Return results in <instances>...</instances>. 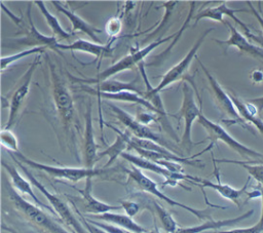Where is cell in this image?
<instances>
[{
    "instance_id": "obj_19",
    "label": "cell",
    "mask_w": 263,
    "mask_h": 233,
    "mask_svg": "<svg viewBox=\"0 0 263 233\" xmlns=\"http://www.w3.org/2000/svg\"><path fill=\"white\" fill-rule=\"evenodd\" d=\"M242 11L249 12L248 9H232V8H229L226 5L225 2H222L220 5H218L216 7H209V8H205L203 10H200L199 12H197L196 15L193 16V20L195 21V23H197L202 18H210V20H214V21L225 24V22L223 21V15H228L235 23H237L241 27V29L243 30L245 33H248L251 30L248 28V26L245 23H242L239 18H237L235 16L236 12H242Z\"/></svg>"
},
{
    "instance_id": "obj_22",
    "label": "cell",
    "mask_w": 263,
    "mask_h": 233,
    "mask_svg": "<svg viewBox=\"0 0 263 233\" xmlns=\"http://www.w3.org/2000/svg\"><path fill=\"white\" fill-rule=\"evenodd\" d=\"M50 3L54 6V8L58 11H60L61 13L65 14L68 17V20L70 21V23L72 25V31L73 32H77V31L82 32L85 35H87L88 37H90L93 40L95 43H98V42L100 43V39L98 38L97 34L101 33V30L92 27L91 25L86 23L84 20H82L79 15H77L75 12L67 9L65 6H63L61 4L60 1H51Z\"/></svg>"
},
{
    "instance_id": "obj_8",
    "label": "cell",
    "mask_w": 263,
    "mask_h": 233,
    "mask_svg": "<svg viewBox=\"0 0 263 233\" xmlns=\"http://www.w3.org/2000/svg\"><path fill=\"white\" fill-rule=\"evenodd\" d=\"M48 62V67L50 68L51 73V82H52V99L55 106V109L59 113L62 122L66 127L73 123L74 117V102L72 94L66 84V82L59 76L55 71V66L49 61L46 56Z\"/></svg>"
},
{
    "instance_id": "obj_24",
    "label": "cell",
    "mask_w": 263,
    "mask_h": 233,
    "mask_svg": "<svg viewBox=\"0 0 263 233\" xmlns=\"http://www.w3.org/2000/svg\"><path fill=\"white\" fill-rule=\"evenodd\" d=\"M110 44L102 45L101 43H95L90 42L84 39H78L70 44H62L60 43L59 49H68L72 51H81L90 53L96 56V60H99V57L104 56H112V48L110 47Z\"/></svg>"
},
{
    "instance_id": "obj_2",
    "label": "cell",
    "mask_w": 263,
    "mask_h": 233,
    "mask_svg": "<svg viewBox=\"0 0 263 233\" xmlns=\"http://www.w3.org/2000/svg\"><path fill=\"white\" fill-rule=\"evenodd\" d=\"M10 156L12 157V159L15 161V163L18 165V167L24 171V173L26 174V177L28 178V180L31 182V184L36 187L41 194L46 198V200L50 203L53 211L55 212L57 216H59V218L61 219V221L72 230L73 233H89L88 231H86L84 229V226L81 224V222L75 217V215L73 213V211L71 210V208L69 207V205L63 200L61 199L57 194L51 193L50 191H48V189L41 184L34 176L33 173L28 169L27 166L24 165V163H22L20 160H17L14 155L12 153H10Z\"/></svg>"
},
{
    "instance_id": "obj_44",
    "label": "cell",
    "mask_w": 263,
    "mask_h": 233,
    "mask_svg": "<svg viewBox=\"0 0 263 233\" xmlns=\"http://www.w3.org/2000/svg\"><path fill=\"white\" fill-rule=\"evenodd\" d=\"M128 233H132V232H128ZM148 233H161L160 232V230H159V228L157 227V226H155L151 231H149Z\"/></svg>"
},
{
    "instance_id": "obj_13",
    "label": "cell",
    "mask_w": 263,
    "mask_h": 233,
    "mask_svg": "<svg viewBox=\"0 0 263 233\" xmlns=\"http://www.w3.org/2000/svg\"><path fill=\"white\" fill-rule=\"evenodd\" d=\"M121 157L123 159H125L126 161L130 162L133 165L137 166L138 168L140 169H146V170H149V171H152V172H155L159 176H162L165 178V182L162 184V187H165V186H172V187H175L178 185L179 181L181 180H188V181H191V178L192 176H188V174H184L182 172H173V171H170L168 169H166L165 167L153 162V161H150L146 158H143L141 156H136V155H133L130 153H122L121 154Z\"/></svg>"
},
{
    "instance_id": "obj_10",
    "label": "cell",
    "mask_w": 263,
    "mask_h": 233,
    "mask_svg": "<svg viewBox=\"0 0 263 233\" xmlns=\"http://www.w3.org/2000/svg\"><path fill=\"white\" fill-rule=\"evenodd\" d=\"M39 64H40V55L38 54L36 59L33 61V63L30 64L29 68L27 69V71L21 78L18 84L16 85L15 89L13 90L9 101V114H8V119L4 129H10L14 125L18 111L30 91V85L32 82L33 74Z\"/></svg>"
},
{
    "instance_id": "obj_21",
    "label": "cell",
    "mask_w": 263,
    "mask_h": 233,
    "mask_svg": "<svg viewBox=\"0 0 263 233\" xmlns=\"http://www.w3.org/2000/svg\"><path fill=\"white\" fill-rule=\"evenodd\" d=\"M106 125L109 126L110 128H112V129L116 132L117 135H116L115 142H114L111 146H109L108 148H106L104 151L98 153V158H97L98 160H100V159L103 158L104 156H108V157H109V160H108V162L105 164L104 168L109 167V166L115 161V159H116L118 156H121V154L124 153V150H125L127 147H129V144H130V142H132V138H133V137L129 135V133H128L127 131H124V132H123V131L119 130L118 128L114 127V126L111 125V124H107V123H106Z\"/></svg>"
},
{
    "instance_id": "obj_29",
    "label": "cell",
    "mask_w": 263,
    "mask_h": 233,
    "mask_svg": "<svg viewBox=\"0 0 263 233\" xmlns=\"http://www.w3.org/2000/svg\"><path fill=\"white\" fill-rule=\"evenodd\" d=\"M34 4H36L37 7L39 8V10L41 11V13L44 16L47 25L51 29V32H52L53 36L58 39V41L69 39L71 37V34L66 32V30H64L63 27L60 25L59 20L48 11V9L46 8L43 1H34Z\"/></svg>"
},
{
    "instance_id": "obj_7",
    "label": "cell",
    "mask_w": 263,
    "mask_h": 233,
    "mask_svg": "<svg viewBox=\"0 0 263 233\" xmlns=\"http://www.w3.org/2000/svg\"><path fill=\"white\" fill-rule=\"evenodd\" d=\"M183 92V102L180 110L172 114L173 117L177 119H183L184 120V132L181 140V145L183 148H185L187 151H190L191 148L195 143H193L191 139V130H192V124L195 120H197L198 116L201 113V109L198 108V106L195 103L194 100V91L192 86L187 83L186 81L183 82L182 87Z\"/></svg>"
},
{
    "instance_id": "obj_4",
    "label": "cell",
    "mask_w": 263,
    "mask_h": 233,
    "mask_svg": "<svg viewBox=\"0 0 263 233\" xmlns=\"http://www.w3.org/2000/svg\"><path fill=\"white\" fill-rule=\"evenodd\" d=\"M14 157L20 160L22 163L26 164L27 166H30L37 170H42L46 172L47 174L62 180H67L73 183H76L80 180H86L87 178H93L96 176L103 174L107 171L105 168H86V167H63V166H53L48 165L44 163H40L37 161H34L24 154H22L20 151L15 152Z\"/></svg>"
},
{
    "instance_id": "obj_27",
    "label": "cell",
    "mask_w": 263,
    "mask_h": 233,
    "mask_svg": "<svg viewBox=\"0 0 263 233\" xmlns=\"http://www.w3.org/2000/svg\"><path fill=\"white\" fill-rule=\"evenodd\" d=\"M228 94H229L233 105L235 106L239 116L241 117V119L245 122L248 121V122L252 123L263 134V121L259 117H257V114H258L257 109L253 105L249 104L248 102L241 101L236 95L231 94V93H228Z\"/></svg>"
},
{
    "instance_id": "obj_39",
    "label": "cell",
    "mask_w": 263,
    "mask_h": 233,
    "mask_svg": "<svg viewBox=\"0 0 263 233\" xmlns=\"http://www.w3.org/2000/svg\"><path fill=\"white\" fill-rule=\"evenodd\" d=\"M77 212H78V215L81 217V222L83 223V226L87 229L88 232H90V233H108V232H106L105 230H103V229H101V228H99V227H97V226H95V225L88 223L87 220H86L84 217H82V215H81L78 210H77Z\"/></svg>"
},
{
    "instance_id": "obj_33",
    "label": "cell",
    "mask_w": 263,
    "mask_h": 233,
    "mask_svg": "<svg viewBox=\"0 0 263 233\" xmlns=\"http://www.w3.org/2000/svg\"><path fill=\"white\" fill-rule=\"evenodd\" d=\"M190 10H189V14L187 15V17H186V20H185V22H184V24H183V26L181 27V29L177 32V34H176V36H175V38H174V41L172 42V44L166 48V50H164L163 52H161L158 56H156V60H159V62H161L163 59H165L166 57V55H167V53L171 51V49L175 46V44L178 42V40L181 38V36H182V34L184 33V31H185V29L188 27V24H189V22L191 21V18H193V11H194V8H195V2L194 1H192V2H190Z\"/></svg>"
},
{
    "instance_id": "obj_11",
    "label": "cell",
    "mask_w": 263,
    "mask_h": 233,
    "mask_svg": "<svg viewBox=\"0 0 263 233\" xmlns=\"http://www.w3.org/2000/svg\"><path fill=\"white\" fill-rule=\"evenodd\" d=\"M196 60L198 61L201 69L203 70L208 80H209V83L211 85V88H212V91H213V96H214V100L216 102V105L217 107L219 108V110L221 112H223L227 117H229L233 123H238L240 124L242 127H245L246 129L250 130L252 133L256 134V132L253 130L252 127H250L242 119L241 117L239 116L235 106L233 105L229 94L222 88V86L219 84V82L216 80V78L209 72V70L203 66V64L196 57Z\"/></svg>"
},
{
    "instance_id": "obj_28",
    "label": "cell",
    "mask_w": 263,
    "mask_h": 233,
    "mask_svg": "<svg viewBox=\"0 0 263 233\" xmlns=\"http://www.w3.org/2000/svg\"><path fill=\"white\" fill-rule=\"evenodd\" d=\"M97 91L98 92H107V93H117L121 91H132L137 92L144 96L145 92L141 91V89L137 88L136 81L133 82H121L118 80H105L97 84Z\"/></svg>"
},
{
    "instance_id": "obj_32",
    "label": "cell",
    "mask_w": 263,
    "mask_h": 233,
    "mask_svg": "<svg viewBox=\"0 0 263 233\" xmlns=\"http://www.w3.org/2000/svg\"><path fill=\"white\" fill-rule=\"evenodd\" d=\"M153 206H154L155 212L157 213V217L159 218L165 232L166 233H176V231L179 229V227H178L176 221L174 220V218L171 216V213L156 202H153Z\"/></svg>"
},
{
    "instance_id": "obj_36",
    "label": "cell",
    "mask_w": 263,
    "mask_h": 233,
    "mask_svg": "<svg viewBox=\"0 0 263 233\" xmlns=\"http://www.w3.org/2000/svg\"><path fill=\"white\" fill-rule=\"evenodd\" d=\"M86 219V218H85ZM88 223L105 230L106 232L108 233H128V231L122 229V228H119L115 225H111V224H105V223H102V222H99V221H95V220H91V219H86Z\"/></svg>"
},
{
    "instance_id": "obj_26",
    "label": "cell",
    "mask_w": 263,
    "mask_h": 233,
    "mask_svg": "<svg viewBox=\"0 0 263 233\" xmlns=\"http://www.w3.org/2000/svg\"><path fill=\"white\" fill-rule=\"evenodd\" d=\"M88 92L92 93V94H96V95H99L100 99L138 104V105L146 108L149 112H152V113H155L156 115H158L157 110L155 109V107L148 100H146L143 95H141L137 92L121 91V92H117V93H107V92H98L97 90H88Z\"/></svg>"
},
{
    "instance_id": "obj_35",
    "label": "cell",
    "mask_w": 263,
    "mask_h": 233,
    "mask_svg": "<svg viewBox=\"0 0 263 233\" xmlns=\"http://www.w3.org/2000/svg\"><path fill=\"white\" fill-rule=\"evenodd\" d=\"M121 28H122V23L120 21V18L118 17H112L110 18L106 26H105V30H106V33L110 36V37H115L117 36L120 31H121Z\"/></svg>"
},
{
    "instance_id": "obj_6",
    "label": "cell",
    "mask_w": 263,
    "mask_h": 233,
    "mask_svg": "<svg viewBox=\"0 0 263 233\" xmlns=\"http://www.w3.org/2000/svg\"><path fill=\"white\" fill-rule=\"evenodd\" d=\"M126 172L128 174V178L129 180H132L141 190L147 192V193H150L154 196H156L158 199H161L163 200L164 202H166L168 205L171 206H177V207H180V208H183L189 212H191L193 216H195L197 219L199 220H205V221H209V220H212V217H211V211L210 209H196L194 207H191L189 205H186L182 202H179L177 200H174L172 199L171 197L166 196L164 193H162L158 187H157V184L152 181L150 178H148L147 176H145L140 168H138L137 166L135 165H132V168L130 169H126Z\"/></svg>"
},
{
    "instance_id": "obj_14",
    "label": "cell",
    "mask_w": 263,
    "mask_h": 233,
    "mask_svg": "<svg viewBox=\"0 0 263 233\" xmlns=\"http://www.w3.org/2000/svg\"><path fill=\"white\" fill-rule=\"evenodd\" d=\"M27 16H28V21H29V28L28 29L25 28V30L16 33V35L22 34L23 37L21 39L16 40L15 44L29 45V46H33V47H49V48L55 50L57 52H60V49H59L60 42L58 41V39L54 36L49 37V36H45V35L41 34L35 27L33 20H32V15H31V5L28 6Z\"/></svg>"
},
{
    "instance_id": "obj_43",
    "label": "cell",
    "mask_w": 263,
    "mask_h": 233,
    "mask_svg": "<svg viewBox=\"0 0 263 233\" xmlns=\"http://www.w3.org/2000/svg\"><path fill=\"white\" fill-rule=\"evenodd\" d=\"M258 190L261 192V198H262V212H261V218H260V222L261 223H263V189L262 188H260V187H258Z\"/></svg>"
},
{
    "instance_id": "obj_41",
    "label": "cell",
    "mask_w": 263,
    "mask_h": 233,
    "mask_svg": "<svg viewBox=\"0 0 263 233\" xmlns=\"http://www.w3.org/2000/svg\"><path fill=\"white\" fill-rule=\"evenodd\" d=\"M251 79L254 82H261V81H263V70H260V69L254 70L252 72V74H251Z\"/></svg>"
},
{
    "instance_id": "obj_15",
    "label": "cell",
    "mask_w": 263,
    "mask_h": 233,
    "mask_svg": "<svg viewBox=\"0 0 263 233\" xmlns=\"http://www.w3.org/2000/svg\"><path fill=\"white\" fill-rule=\"evenodd\" d=\"M225 25H227L230 30L229 38L227 40L215 39V42H217L218 44H220L224 47H231V46L236 47L239 50L240 54L250 55L257 60L263 61V48L262 47L252 44L248 40V38L245 35H242L240 32H238V30L234 26H232L230 23L225 22Z\"/></svg>"
},
{
    "instance_id": "obj_5",
    "label": "cell",
    "mask_w": 263,
    "mask_h": 233,
    "mask_svg": "<svg viewBox=\"0 0 263 233\" xmlns=\"http://www.w3.org/2000/svg\"><path fill=\"white\" fill-rule=\"evenodd\" d=\"M212 30H214L213 28H210V29H206L195 41V43L193 44V46L190 48V50L188 51V53L183 57V60H181L177 65H175L173 68H171L161 78L160 82L158 83V85L156 87H151L150 84L148 83L147 81V77H146V73L143 69V65L140 64V69H141V72H142V75L144 77V81L146 83V86H147V91L145 92L144 96L145 95H149V94H156V93H159L162 89H164L165 87H167L168 85H171L172 83H175L176 81L180 80L184 73H186V71L188 70V68L190 67V64L192 63V60L194 57H196V52L197 50L199 49V47L201 46L204 38L206 37V35L212 32Z\"/></svg>"
},
{
    "instance_id": "obj_42",
    "label": "cell",
    "mask_w": 263,
    "mask_h": 233,
    "mask_svg": "<svg viewBox=\"0 0 263 233\" xmlns=\"http://www.w3.org/2000/svg\"><path fill=\"white\" fill-rule=\"evenodd\" d=\"M248 4H249V6H250V9L252 10V13L255 15V17L257 18V21L259 22V24H260V26H261V29H262V34H263V16L261 15V14H259V12L254 8V6L252 5V3L251 2H247Z\"/></svg>"
},
{
    "instance_id": "obj_30",
    "label": "cell",
    "mask_w": 263,
    "mask_h": 233,
    "mask_svg": "<svg viewBox=\"0 0 263 233\" xmlns=\"http://www.w3.org/2000/svg\"><path fill=\"white\" fill-rule=\"evenodd\" d=\"M213 161L215 162H223V163H233L241 165L243 168L247 169L250 177L254 178L260 186H263V164L258 163H247L245 161H237V160H229V159H215L213 158Z\"/></svg>"
},
{
    "instance_id": "obj_40",
    "label": "cell",
    "mask_w": 263,
    "mask_h": 233,
    "mask_svg": "<svg viewBox=\"0 0 263 233\" xmlns=\"http://www.w3.org/2000/svg\"><path fill=\"white\" fill-rule=\"evenodd\" d=\"M247 102H248L249 104L253 105V106L257 109L258 113H260V112L263 110V96H261V98H256V99H251V100H248Z\"/></svg>"
},
{
    "instance_id": "obj_18",
    "label": "cell",
    "mask_w": 263,
    "mask_h": 233,
    "mask_svg": "<svg viewBox=\"0 0 263 233\" xmlns=\"http://www.w3.org/2000/svg\"><path fill=\"white\" fill-rule=\"evenodd\" d=\"M1 164L4 167V169L6 170V172L8 173V176L10 177L11 186L15 190H17L22 194H26V195L30 196L33 199V201L36 203L37 206H39L41 208H44L46 210H49L51 213L55 215V212L53 211V209L51 207H49V205H46L43 202H41V200L35 195V193L33 192V189H32L33 185L31 184V182L29 180L25 179L14 166L6 163L4 160L1 161Z\"/></svg>"
},
{
    "instance_id": "obj_17",
    "label": "cell",
    "mask_w": 263,
    "mask_h": 233,
    "mask_svg": "<svg viewBox=\"0 0 263 233\" xmlns=\"http://www.w3.org/2000/svg\"><path fill=\"white\" fill-rule=\"evenodd\" d=\"M98 147L93 138L92 117H91V102L88 103L85 111V128L83 140V158L84 167L95 168V164L98 161Z\"/></svg>"
},
{
    "instance_id": "obj_12",
    "label": "cell",
    "mask_w": 263,
    "mask_h": 233,
    "mask_svg": "<svg viewBox=\"0 0 263 233\" xmlns=\"http://www.w3.org/2000/svg\"><path fill=\"white\" fill-rule=\"evenodd\" d=\"M109 107L111 108L114 116L123 125H125L128 128V130L135 135V138H138L141 140L152 141V142H155V143L167 148L168 143L162 137H160L159 134L154 132L148 125L142 124L135 117H133L130 114H128L126 111H124L123 109H121L113 104H110Z\"/></svg>"
},
{
    "instance_id": "obj_23",
    "label": "cell",
    "mask_w": 263,
    "mask_h": 233,
    "mask_svg": "<svg viewBox=\"0 0 263 233\" xmlns=\"http://www.w3.org/2000/svg\"><path fill=\"white\" fill-rule=\"evenodd\" d=\"M254 213V209L248 210L247 212L242 213L241 216H238L236 218H232V219H226V220H219V221H215V220H209L203 222L202 224L196 225V226H191V227H183V228H179L176 233H201L203 231H208V230H217L223 227H229V226H233L235 224H238L239 222L250 218L252 215Z\"/></svg>"
},
{
    "instance_id": "obj_9",
    "label": "cell",
    "mask_w": 263,
    "mask_h": 233,
    "mask_svg": "<svg viewBox=\"0 0 263 233\" xmlns=\"http://www.w3.org/2000/svg\"><path fill=\"white\" fill-rule=\"evenodd\" d=\"M197 123L200 124L206 130L209 139L212 141L211 142L212 144H214L217 141H221L245 158H251V160H252V158H254V159L263 158L262 153L257 152V151L240 144L238 141H236L234 138H232L221 125L209 120L202 114V112L200 113V115L197 118Z\"/></svg>"
},
{
    "instance_id": "obj_20",
    "label": "cell",
    "mask_w": 263,
    "mask_h": 233,
    "mask_svg": "<svg viewBox=\"0 0 263 233\" xmlns=\"http://www.w3.org/2000/svg\"><path fill=\"white\" fill-rule=\"evenodd\" d=\"M91 179L92 178H87L85 180V187L83 189H77V191L81 194L82 199H83V204H84V211L90 215H102L105 212H109L112 210H118L121 207V205H111L105 202H102L98 200L96 197H93L91 193Z\"/></svg>"
},
{
    "instance_id": "obj_1",
    "label": "cell",
    "mask_w": 263,
    "mask_h": 233,
    "mask_svg": "<svg viewBox=\"0 0 263 233\" xmlns=\"http://www.w3.org/2000/svg\"><path fill=\"white\" fill-rule=\"evenodd\" d=\"M5 188L9 200L12 202L15 209L32 225L45 233H70L60 224L53 221L52 218L45 213L39 206L34 205L23 198L11 186V184L7 183Z\"/></svg>"
},
{
    "instance_id": "obj_25",
    "label": "cell",
    "mask_w": 263,
    "mask_h": 233,
    "mask_svg": "<svg viewBox=\"0 0 263 233\" xmlns=\"http://www.w3.org/2000/svg\"><path fill=\"white\" fill-rule=\"evenodd\" d=\"M90 217L99 221L110 223L111 225H115L132 233H148L145 228H143L141 225L136 223L133 220V218L128 217L127 215H121V213L109 211L102 215H91Z\"/></svg>"
},
{
    "instance_id": "obj_34",
    "label": "cell",
    "mask_w": 263,
    "mask_h": 233,
    "mask_svg": "<svg viewBox=\"0 0 263 233\" xmlns=\"http://www.w3.org/2000/svg\"><path fill=\"white\" fill-rule=\"evenodd\" d=\"M1 145L12 153L18 151V141L16 135L10 129H2L0 133Z\"/></svg>"
},
{
    "instance_id": "obj_31",
    "label": "cell",
    "mask_w": 263,
    "mask_h": 233,
    "mask_svg": "<svg viewBox=\"0 0 263 233\" xmlns=\"http://www.w3.org/2000/svg\"><path fill=\"white\" fill-rule=\"evenodd\" d=\"M45 50V47H32L23 51H20L17 53H13L7 56H2L1 57V72H4L9 66H11L12 64L16 63L17 61L22 60L25 56L31 55V54H41L43 53Z\"/></svg>"
},
{
    "instance_id": "obj_16",
    "label": "cell",
    "mask_w": 263,
    "mask_h": 233,
    "mask_svg": "<svg viewBox=\"0 0 263 233\" xmlns=\"http://www.w3.org/2000/svg\"><path fill=\"white\" fill-rule=\"evenodd\" d=\"M215 174H216V178H217V183H214L210 180H206V179H202V178H198V177H192V180L191 182L196 184V185H199L201 188H211L215 191H217L222 197L232 201L233 203H235L237 206H240V198L243 194H247L246 192V189L248 187V184H249V181H250V178L247 180L246 184L243 185L242 188L240 189H235L229 185H226V184H222L221 181H220V176H219V170L217 169L216 165H215Z\"/></svg>"
},
{
    "instance_id": "obj_37",
    "label": "cell",
    "mask_w": 263,
    "mask_h": 233,
    "mask_svg": "<svg viewBox=\"0 0 263 233\" xmlns=\"http://www.w3.org/2000/svg\"><path fill=\"white\" fill-rule=\"evenodd\" d=\"M263 232V223L260 221L252 226V227H247V228H235L232 230L228 231H221L219 233H262Z\"/></svg>"
},
{
    "instance_id": "obj_38",
    "label": "cell",
    "mask_w": 263,
    "mask_h": 233,
    "mask_svg": "<svg viewBox=\"0 0 263 233\" xmlns=\"http://www.w3.org/2000/svg\"><path fill=\"white\" fill-rule=\"evenodd\" d=\"M121 207L125 210V213L130 218L136 216L140 210V205L138 203L128 200L121 201Z\"/></svg>"
},
{
    "instance_id": "obj_3",
    "label": "cell",
    "mask_w": 263,
    "mask_h": 233,
    "mask_svg": "<svg viewBox=\"0 0 263 233\" xmlns=\"http://www.w3.org/2000/svg\"><path fill=\"white\" fill-rule=\"evenodd\" d=\"M177 33L168 36V37H165V38H161V39H157L151 43H149L148 45H146L144 48L142 49H138L136 51H133L132 53L127 54L126 56L120 59L118 62H116L115 64H113L112 66L108 67L107 69H105L104 71H102L101 73H99L96 77H92V78H84V79H80V78H75L73 77V79L77 82H80V83H86V84H98L102 81H105V80H108L110 77H112L113 75L115 74H118L122 71H125V70H129L132 68H134L136 65H139V64H142L143 60L154 49L156 48L157 46L161 45L162 43L164 42H167L170 41L172 38H175Z\"/></svg>"
}]
</instances>
